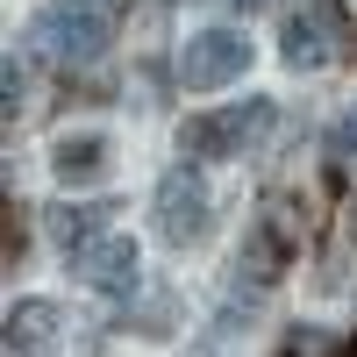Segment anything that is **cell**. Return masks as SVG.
<instances>
[{"label": "cell", "instance_id": "cell-1", "mask_svg": "<svg viewBox=\"0 0 357 357\" xmlns=\"http://www.w3.org/2000/svg\"><path fill=\"white\" fill-rule=\"evenodd\" d=\"M114 8L122 0H57V8L36 22V50L50 65H93L114 36Z\"/></svg>", "mask_w": 357, "mask_h": 357}, {"label": "cell", "instance_id": "cell-2", "mask_svg": "<svg viewBox=\"0 0 357 357\" xmlns=\"http://www.w3.org/2000/svg\"><path fill=\"white\" fill-rule=\"evenodd\" d=\"M301 236H307V222H301V200H286V193H272L264 200V215L250 222V236H243V250H236V272H243L250 286H272L293 257H301Z\"/></svg>", "mask_w": 357, "mask_h": 357}, {"label": "cell", "instance_id": "cell-3", "mask_svg": "<svg viewBox=\"0 0 357 357\" xmlns=\"http://www.w3.org/2000/svg\"><path fill=\"white\" fill-rule=\"evenodd\" d=\"M264 129H272V100H236V107H215V114H193L178 151L186 158H243Z\"/></svg>", "mask_w": 357, "mask_h": 357}, {"label": "cell", "instance_id": "cell-4", "mask_svg": "<svg viewBox=\"0 0 357 357\" xmlns=\"http://www.w3.org/2000/svg\"><path fill=\"white\" fill-rule=\"evenodd\" d=\"M243 72H250V36L243 29H200L178 50V86H193V93H215V86L243 79Z\"/></svg>", "mask_w": 357, "mask_h": 357}, {"label": "cell", "instance_id": "cell-5", "mask_svg": "<svg viewBox=\"0 0 357 357\" xmlns=\"http://www.w3.org/2000/svg\"><path fill=\"white\" fill-rule=\"evenodd\" d=\"M158 236H165L172 250H186V243L207 236V178L193 165H172L158 178Z\"/></svg>", "mask_w": 357, "mask_h": 357}, {"label": "cell", "instance_id": "cell-6", "mask_svg": "<svg viewBox=\"0 0 357 357\" xmlns=\"http://www.w3.org/2000/svg\"><path fill=\"white\" fill-rule=\"evenodd\" d=\"M343 50V15L321 0V8H301V15H286V65L293 72H314V65H329V57Z\"/></svg>", "mask_w": 357, "mask_h": 357}, {"label": "cell", "instance_id": "cell-7", "mask_svg": "<svg viewBox=\"0 0 357 357\" xmlns=\"http://www.w3.org/2000/svg\"><path fill=\"white\" fill-rule=\"evenodd\" d=\"M72 279L93 286V293H136V243L114 229V236H100V243L72 250Z\"/></svg>", "mask_w": 357, "mask_h": 357}, {"label": "cell", "instance_id": "cell-8", "mask_svg": "<svg viewBox=\"0 0 357 357\" xmlns=\"http://www.w3.org/2000/svg\"><path fill=\"white\" fill-rule=\"evenodd\" d=\"M57 350H65L57 301H15L8 307V357H57Z\"/></svg>", "mask_w": 357, "mask_h": 357}, {"label": "cell", "instance_id": "cell-9", "mask_svg": "<svg viewBox=\"0 0 357 357\" xmlns=\"http://www.w3.org/2000/svg\"><path fill=\"white\" fill-rule=\"evenodd\" d=\"M50 236L65 250H86L100 236H114V207L107 200H65V207H50Z\"/></svg>", "mask_w": 357, "mask_h": 357}, {"label": "cell", "instance_id": "cell-10", "mask_svg": "<svg viewBox=\"0 0 357 357\" xmlns=\"http://www.w3.org/2000/svg\"><path fill=\"white\" fill-rule=\"evenodd\" d=\"M50 172L65 178V186H93V178L107 172V136H57Z\"/></svg>", "mask_w": 357, "mask_h": 357}, {"label": "cell", "instance_id": "cell-11", "mask_svg": "<svg viewBox=\"0 0 357 357\" xmlns=\"http://www.w3.org/2000/svg\"><path fill=\"white\" fill-rule=\"evenodd\" d=\"M321 143H329V165L343 172V165L357 158V107H343L336 122H329V136H321Z\"/></svg>", "mask_w": 357, "mask_h": 357}, {"label": "cell", "instance_id": "cell-12", "mask_svg": "<svg viewBox=\"0 0 357 357\" xmlns=\"http://www.w3.org/2000/svg\"><path fill=\"white\" fill-rule=\"evenodd\" d=\"M0 100H8V122H15V107H22V72H15V57H8V72H0Z\"/></svg>", "mask_w": 357, "mask_h": 357}, {"label": "cell", "instance_id": "cell-13", "mask_svg": "<svg viewBox=\"0 0 357 357\" xmlns=\"http://www.w3.org/2000/svg\"><path fill=\"white\" fill-rule=\"evenodd\" d=\"M236 8H257V0H236Z\"/></svg>", "mask_w": 357, "mask_h": 357}, {"label": "cell", "instance_id": "cell-14", "mask_svg": "<svg viewBox=\"0 0 357 357\" xmlns=\"http://www.w3.org/2000/svg\"><path fill=\"white\" fill-rule=\"evenodd\" d=\"M350 236H357V215H350Z\"/></svg>", "mask_w": 357, "mask_h": 357}, {"label": "cell", "instance_id": "cell-15", "mask_svg": "<svg viewBox=\"0 0 357 357\" xmlns=\"http://www.w3.org/2000/svg\"><path fill=\"white\" fill-rule=\"evenodd\" d=\"M350 357H357V343H350Z\"/></svg>", "mask_w": 357, "mask_h": 357}]
</instances>
